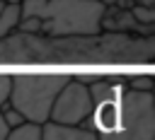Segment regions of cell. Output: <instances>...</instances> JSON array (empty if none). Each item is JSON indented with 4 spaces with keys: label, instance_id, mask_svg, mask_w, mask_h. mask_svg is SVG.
<instances>
[{
    "label": "cell",
    "instance_id": "6da1fadb",
    "mask_svg": "<svg viewBox=\"0 0 155 140\" xmlns=\"http://www.w3.org/2000/svg\"><path fill=\"white\" fill-rule=\"evenodd\" d=\"M155 39L138 34L41 36L12 31L0 39V63H150Z\"/></svg>",
    "mask_w": 155,
    "mask_h": 140
},
{
    "label": "cell",
    "instance_id": "7a4b0ae2",
    "mask_svg": "<svg viewBox=\"0 0 155 140\" xmlns=\"http://www.w3.org/2000/svg\"><path fill=\"white\" fill-rule=\"evenodd\" d=\"M90 87L92 111L82 123L97 140H155V97L126 87L124 75L102 72Z\"/></svg>",
    "mask_w": 155,
    "mask_h": 140
},
{
    "label": "cell",
    "instance_id": "3957f363",
    "mask_svg": "<svg viewBox=\"0 0 155 140\" xmlns=\"http://www.w3.org/2000/svg\"><path fill=\"white\" fill-rule=\"evenodd\" d=\"M17 31L41 36H97L102 34L104 0H22Z\"/></svg>",
    "mask_w": 155,
    "mask_h": 140
},
{
    "label": "cell",
    "instance_id": "277c9868",
    "mask_svg": "<svg viewBox=\"0 0 155 140\" xmlns=\"http://www.w3.org/2000/svg\"><path fill=\"white\" fill-rule=\"evenodd\" d=\"M7 104L22 113L27 123H46L56 94L70 80V72H15L10 75Z\"/></svg>",
    "mask_w": 155,
    "mask_h": 140
},
{
    "label": "cell",
    "instance_id": "5b68a950",
    "mask_svg": "<svg viewBox=\"0 0 155 140\" xmlns=\"http://www.w3.org/2000/svg\"><path fill=\"white\" fill-rule=\"evenodd\" d=\"M90 111H92L90 87L82 84V82H78V80L70 75V80L63 84V89H61V92L56 94V99H53L48 121H53V123H65V126H82V123L90 118Z\"/></svg>",
    "mask_w": 155,
    "mask_h": 140
},
{
    "label": "cell",
    "instance_id": "8992f818",
    "mask_svg": "<svg viewBox=\"0 0 155 140\" xmlns=\"http://www.w3.org/2000/svg\"><path fill=\"white\" fill-rule=\"evenodd\" d=\"M41 140H97L87 126H65L46 121L41 123Z\"/></svg>",
    "mask_w": 155,
    "mask_h": 140
},
{
    "label": "cell",
    "instance_id": "52a82bcc",
    "mask_svg": "<svg viewBox=\"0 0 155 140\" xmlns=\"http://www.w3.org/2000/svg\"><path fill=\"white\" fill-rule=\"evenodd\" d=\"M19 19H22V10H19V5H5L2 12H0V39L10 36L12 31H17Z\"/></svg>",
    "mask_w": 155,
    "mask_h": 140
},
{
    "label": "cell",
    "instance_id": "ba28073f",
    "mask_svg": "<svg viewBox=\"0 0 155 140\" xmlns=\"http://www.w3.org/2000/svg\"><path fill=\"white\" fill-rule=\"evenodd\" d=\"M5 140H41V126H36V123H22V126L12 128Z\"/></svg>",
    "mask_w": 155,
    "mask_h": 140
},
{
    "label": "cell",
    "instance_id": "9c48e42d",
    "mask_svg": "<svg viewBox=\"0 0 155 140\" xmlns=\"http://www.w3.org/2000/svg\"><path fill=\"white\" fill-rule=\"evenodd\" d=\"M131 17L140 24V27H153L155 24V7H145V5H131L128 7Z\"/></svg>",
    "mask_w": 155,
    "mask_h": 140
},
{
    "label": "cell",
    "instance_id": "30bf717a",
    "mask_svg": "<svg viewBox=\"0 0 155 140\" xmlns=\"http://www.w3.org/2000/svg\"><path fill=\"white\" fill-rule=\"evenodd\" d=\"M126 87L138 92H153V75H124Z\"/></svg>",
    "mask_w": 155,
    "mask_h": 140
},
{
    "label": "cell",
    "instance_id": "8fae6325",
    "mask_svg": "<svg viewBox=\"0 0 155 140\" xmlns=\"http://www.w3.org/2000/svg\"><path fill=\"white\" fill-rule=\"evenodd\" d=\"M0 113H2L5 123L10 126V130H12V128H17V126H22V123H27V121L22 118V113H19V111H15V109H12L10 104H5V106L0 109Z\"/></svg>",
    "mask_w": 155,
    "mask_h": 140
},
{
    "label": "cell",
    "instance_id": "7c38bea8",
    "mask_svg": "<svg viewBox=\"0 0 155 140\" xmlns=\"http://www.w3.org/2000/svg\"><path fill=\"white\" fill-rule=\"evenodd\" d=\"M10 82H12V77H10V72H0V109L7 104V99H10Z\"/></svg>",
    "mask_w": 155,
    "mask_h": 140
},
{
    "label": "cell",
    "instance_id": "4fadbf2b",
    "mask_svg": "<svg viewBox=\"0 0 155 140\" xmlns=\"http://www.w3.org/2000/svg\"><path fill=\"white\" fill-rule=\"evenodd\" d=\"M10 135V126L5 123V118H2V113H0V140H5Z\"/></svg>",
    "mask_w": 155,
    "mask_h": 140
},
{
    "label": "cell",
    "instance_id": "5bb4252c",
    "mask_svg": "<svg viewBox=\"0 0 155 140\" xmlns=\"http://www.w3.org/2000/svg\"><path fill=\"white\" fill-rule=\"evenodd\" d=\"M133 5H145V7H155V0H131Z\"/></svg>",
    "mask_w": 155,
    "mask_h": 140
},
{
    "label": "cell",
    "instance_id": "9a60e30c",
    "mask_svg": "<svg viewBox=\"0 0 155 140\" xmlns=\"http://www.w3.org/2000/svg\"><path fill=\"white\" fill-rule=\"evenodd\" d=\"M2 2H5V5H19L22 0H2Z\"/></svg>",
    "mask_w": 155,
    "mask_h": 140
},
{
    "label": "cell",
    "instance_id": "2e32d148",
    "mask_svg": "<svg viewBox=\"0 0 155 140\" xmlns=\"http://www.w3.org/2000/svg\"><path fill=\"white\" fill-rule=\"evenodd\" d=\"M2 7H5V2H2V0H0V12H2Z\"/></svg>",
    "mask_w": 155,
    "mask_h": 140
}]
</instances>
